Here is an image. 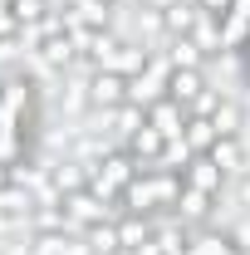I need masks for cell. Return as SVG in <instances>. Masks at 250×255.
Segmentation results:
<instances>
[{"label":"cell","mask_w":250,"mask_h":255,"mask_svg":"<svg viewBox=\"0 0 250 255\" xmlns=\"http://www.w3.org/2000/svg\"><path fill=\"white\" fill-rule=\"evenodd\" d=\"M182 177L177 172H142V177H132V187L123 191V206L127 211H137V216H152V211H172L177 206V196H182Z\"/></svg>","instance_id":"6da1fadb"},{"label":"cell","mask_w":250,"mask_h":255,"mask_svg":"<svg viewBox=\"0 0 250 255\" xmlns=\"http://www.w3.org/2000/svg\"><path fill=\"white\" fill-rule=\"evenodd\" d=\"M167 84H172V59L167 54H152V59L142 64V74L127 79V103L152 108L157 98H167Z\"/></svg>","instance_id":"7a4b0ae2"},{"label":"cell","mask_w":250,"mask_h":255,"mask_svg":"<svg viewBox=\"0 0 250 255\" xmlns=\"http://www.w3.org/2000/svg\"><path fill=\"white\" fill-rule=\"evenodd\" d=\"M64 211H69V226H74V231H89V226L113 221V206H108V201H103L94 187L69 191V196H64Z\"/></svg>","instance_id":"3957f363"},{"label":"cell","mask_w":250,"mask_h":255,"mask_svg":"<svg viewBox=\"0 0 250 255\" xmlns=\"http://www.w3.org/2000/svg\"><path fill=\"white\" fill-rule=\"evenodd\" d=\"M127 103V74H113V69H94L89 74V108L94 113H113Z\"/></svg>","instance_id":"277c9868"},{"label":"cell","mask_w":250,"mask_h":255,"mask_svg":"<svg viewBox=\"0 0 250 255\" xmlns=\"http://www.w3.org/2000/svg\"><path fill=\"white\" fill-rule=\"evenodd\" d=\"M187 123H191V113L177 103V98H157L152 108H147V128H157L167 142H177V137L187 132Z\"/></svg>","instance_id":"5b68a950"},{"label":"cell","mask_w":250,"mask_h":255,"mask_svg":"<svg viewBox=\"0 0 250 255\" xmlns=\"http://www.w3.org/2000/svg\"><path fill=\"white\" fill-rule=\"evenodd\" d=\"M182 182H187V187H196V191H211V196H221V191L231 187V177L211 162V152H196V157L187 162V172H182Z\"/></svg>","instance_id":"8992f818"},{"label":"cell","mask_w":250,"mask_h":255,"mask_svg":"<svg viewBox=\"0 0 250 255\" xmlns=\"http://www.w3.org/2000/svg\"><path fill=\"white\" fill-rule=\"evenodd\" d=\"M196 20H201V5H196V0H172V5L162 10V30H167V39H187V34L196 30Z\"/></svg>","instance_id":"52a82bcc"},{"label":"cell","mask_w":250,"mask_h":255,"mask_svg":"<svg viewBox=\"0 0 250 255\" xmlns=\"http://www.w3.org/2000/svg\"><path fill=\"white\" fill-rule=\"evenodd\" d=\"M206 89H211V84H206V74H201V69H172L167 98H177V103H182V108L191 113V103H196V98L206 94Z\"/></svg>","instance_id":"ba28073f"},{"label":"cell","mask_w":250,"mask_h":255,"mask_svg":"<svg viewBox=\"0 0 250 255\" xmlns=\"http://www.w3.org/2000/svg\"><path fill=\"white\" fill-rule=\"evenodd\" d=\"M187 255H241V246L226 236V231H191V241H187Z\"/></svg>","instance_id":"9c48e42d"},{"label":"cell","mask_w":250,"mask_h":255,"mask_svg":"<svg viewBox=\"0 0 250 255\" xmlns=\"http://www.w3.org/2000/svg\"><path fill=\"white\" fill-rule=\"evenodd\" d=\"M211 201H216V196H211V191H196V187H182V196H177V206H172V211H177V216H182V221H206V216H211Z\"/></svg>","instance_id":"30bf717a"},{"label":"cell","mask_w":250,"mask_h":255,"mask_svg":"<svg viewBox=\"0 0 250 255\" xmlns=\"http://www.w3.org/2000/svg\"><path fill=\"white\" fill-rule=\"evenodd\" d=\"M211 162H216L226 177H241V172H246V147H241V137H216Z\"/></svg>","instance_id":"8fae6325"},{"label":"cell","mask_w":250,"mask_h":255,"mask_svg":"<svg viewBox=\"0 0 250 255\" xmlns=\"http://www.w3.org/2000/svg\"><path fill=\"white\" fill-rule=\"evenodd\" d=\"M137 128H147V108H137V103H123V108L108 113V132L113 137H132Z\"/></svg>","instance_id":"7c38bea8"},{"label":"cell","mask_w":250,"mask_h":255,"mask_svg":"<svg viewBox=\"0 0 250 255\" xmlns=\"http://www.w3.org/2000/svg\"><path fill=\"white\" fill-rule=\"evenodd\" d=\"M216 123H211V118H191L187 123V132H182V142H187L191 152H211V147H216Z\"/></svg>","instance_id":"4fadbf2b"},{"label":"cell","mask_w":250,"mask_h":255,"mask_svg":"<svg viewBox=\"0 0 250 255\" xmlns=\"http://www.w3.org/2000/svg\"><path fill=\"white\" fill-rule=\"evenodd\" d=\"M211 123H216V132H221V137H241V103L221 94L216 113H211Z\"/></svg>","instance_id":"5bb4252c"},{"label":"cell","mask_w":250,"mask_h":255,"mask_svg":"<svg viewBox=\"0 0 250 255\" xmlns=\"http://www.w3.org/2000/svg\"><path fill=\"white\" fill-rule=\"evenodd\" d=\"M84 236H89V246H94V255H118V251H123V241H118V221L89 226Z\"/></svg>","instance_id":"9a60e30c"},{"label":"cell","mask_w":250,"mask_h":255,"mask_svg":"<svg viewBox=\"0 0 250 255\" xmlns=\"http://www.w3.org/2000/svg\"><path fill=\"white\" fill-rule=\"evenodd\" d=\"M167 59L172 69H201V49H196V39H167Z\"/></svg>","instance_id":"2e32d148"},{"label":"cell","mask_w":250,"mask_h":255,"mask_svg":"<svg viewBox=\"0 0 250 255\" xmlns=\"http://www.w3.org/2000/svg\"><path fill=\"white\" fill-rule=\"evenodd\" d=\"M196 5H201L206 15H216V20H226V15H231V0H196Z\"/></svg>","instance_id":"e0dca14e"}]
</instances>
